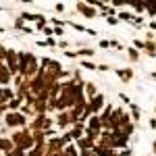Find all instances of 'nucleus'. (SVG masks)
<instances>
[{
	"label": "nucleus",
	"mask_w": 156,
	"mask_h": 156,
	"mask_svg": "<svg viewBox=\"0 0 156 156\" xmlns=\"http://www.w3.org/2000/svg\"><path fill=\"white\" fill-rule=\"evenodd\" d=\"M131 110H133V119H140V108L137 106H131Z\"/></svg>",
	"instance_id": "obj_6"
},
{
	"label": "nucleus",
	"mask_w": 156,
	"mask_h": 156,
	"mask_svg": "<svg viewBox=\"0 0 156 156\" xmlns=\"http://www.w3.org/2000/svg\"><path fill=\"white\" fill-rule=\"evenodd\" d=\"M119 96H121V100H123V102H127V104H129V102H131V100H129V98H127V96H125V94H119Z\"/></svg>",
	"instance_id": "obj_10"
},
{
	"label": "nucleus",
	"mask_w": 156,
	"mask_h": 156,
	"mask_svg": "<svg viewBox=\"0 0 156 156\" xmlns=\"http://www.w3.org/2000/svg\"><path fill=\"white\" fill-rule=\"evenodd\" d=\"M113 2H115V4H123L125 0H113Z\"/></svg>",
	"instance_id": "obj_12"
},
{
	"label": "nucleus",
	"mask_w": 156,
	"mask_h": 156,
	"mask_svg": "<svg viewBox=\"0 0 156 156\" xmlns=\"http://www.w3.org/2000/svg\"><path fill=\"white\" fill-rule=\"evenodd\" d=\"M100 46H102V48H110V42H106V40H104V42H100Z\"/></svg>",
	"instance_id": "obj_8"
},
{
	"label": "nucleus",
	"mask_w": 156,
	"mask_h": 156,
	"mask_svg": "<svg viewBox=\"0 0 156 156\" xmlns=\"http://www.w3.org/2000/svg\"><path fill=\"white\" fill-rule=\"evenodd\" d=\"M83 67H85V69H96V65H94V63H90V60H85V63H83Z\"/></svg>",
	"instance_id": "obj_7"
},
{
	"label": "nucleus",
	"mask_w": 156,
	"mask_h": 156,
	"mask_svg": "<svg viewBox=\"0 0 156 156\" xmlns=\"http://www.w3.org/2000/svg\"><path fill=\"white\" fill-rule=\"evenodd\" d=\"M81 129H83V127H81V125H77V127H75V129H73V137H81V133H83V131H81Z\"/></svg>",
	"instance_id": "obj_4"
},
{
	"label": "nucleus",
	"mask_w": 156,
	"mask_h": 156,
	"mask_svg": "<svg viewBox=\"0 0 156 156\" xmlns=\"http://www.w3.org/2000/svg\"><path fill=\"white\" fill-rule=\"evenodd\" d=\"M117 73L121 75V77H123V81H129V79L133 77V73H131L129 69H127V71H125V69H121V71H117Z\"/></svg>",
	"instance_id": "obj_3"
},
{
	"label": "nucleus",
	"mask_w": 156,
	"mask_h": 156,
	"mask_svg": "<svg viewBox=\"0 0 156 156\" xmlns=\"http://www.w3.org/2000/svg\"><path fill=\"white\" fill-rule=\"evenodd\" d=\"M127 52H129V56H131V58H137V52H135V50H127Z\"/></svg>",
	"instance_id": "obj_9"
},
{
	"label": "nucleus",
	"mask_w": 156,
	"mask_h": 156,
	"mask_svg": "<svg viewBox=\"0 0 156 156\" xmlns=\"http://www.w3.org/2000/svg\"><path fill=\"white\" fill-rule=\"evenodd\" d=\"M152 146H154V156H156V142H154V144H152Z\"/></svg>",
	"instance_id": "obj_14"
},
{
	"label": "nucleus",
	"mask_w": 156,
	"mask_h": 156,
	"mask_svg": "<svg viewBox=\"0 0 156 156\" xmlns=\"http://www.w3.org/2000/svg\"><path fill=\"white\" fill-rule=\"evenodd\" d=\"M150 127H152V129H156V119H150Z\"/></svg>",
	"instance_id": "obj_11"
},
{
	"label": "nucleus",
	"mask_w": 156,
	"mask_h": 156,
	"mask_svg": "<svg viewBox=\"0 0 156 156\" xmlns=\"http://www.w3.org/2000/svg\"><path fill=\"white\" fill-rule=\"evenodd\" d=\"M87 133H90V135H98V133H100V119H92V121H90V129H87Z\"/></svg>",
	"instance_id": "obj_2"
},
{
	"label": "nucleus",
	"mask_w": 156,
	"mask_h": 156,
	"mask_svg": "<svg viewBox=\"0 0 156 156\" xmlns=\"http://www.w3.org/2000/svg\"><path fill=\"white\" fill-rule=\"evenodd\" d=\"M94 154H98V156H115V150L108 148V146H96V148H94Z\"/></svg>",
	"instance_id": "obj_1"
},
{
	"label": "nucleus",
	"mask_w": 156,
	"mask_h": 156,
	"mask_svg": "<svg viewBox=\"0 0 156 156\" xmlns=\"http://www.w3.org/2000/svg\"><path fill=\"white\" fill-rule=\"evenodd\" d=\"M133 154V152H131V148H127V150H121V152H119V156H131Z\"/></svg>",
	"instance_id": "obj_5"
},
{
	"label": "nucleus",
	"mask_w": 156,
	"mask_h": 156,
	"mask_svg": "<svg viewBox=\"0 0 156 156\" xmlns=\"http://www.w3.org/2000/svg\"><path fill=\"white\" fill-rule=\"evenodd\" d=\"M81 156H94V154H92V152H83Z\"/></svg>",
	"instance_id": "obj_13"
}]
</instances>
